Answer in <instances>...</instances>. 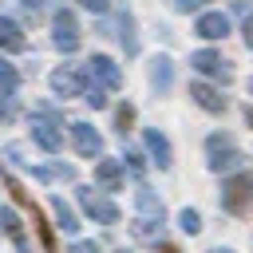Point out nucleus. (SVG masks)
<instances>
[{
    "instance_id": "20",
    "label": "nucleus",
    "mask_w": 253,
    "mask_h": 253,
    "mask_svg": "<svg viewBox=\"0 0 253 253\" xmlns=\"http://www.w3.org/2000/svg\"><path fill=\"white\" fill-rule=\"evenodd\" d=\"M119 28H123V47H126V51H138V43H134V20H130V12H123V16H119Z\"/></svg>"
},
{
    "instance_id": "27",
    "label": "nucleus",
    "mask_w": 253,
    "mask_h": 253,
    "mask_svg": "<svg viewBox=\"0 0 253 253\" xmlns=\"http://www.w3.org/2000/svg\"><path fill=\"white\" fill-rule=\"evenodd\" d=\"M67 253H103V249H99L95 241H75V245H71Z\"/></svg>"
},
{
    "instance_id": "18",
    "label": "nucleus",
    "mask_w": 253,
    "mask_h": 253,
    "mask_svg": "<svg viewBox=\"0 0 253 253\" xmlns=\"http://www.w3.org/2000/svg\"><path fill=\"white\" fill-rule=\"evenodd\" d=\"M51 213H55V225H59V229H67V233L79 229V221H75V213H71V206H67L63 198H51Z\"/></svg>"
},
{
    "instance_id": "10",
    "label": "nucleus",
    "mask_w": 253,
    "mask_h": 253,
    "mask_svg": "<svg viewBox=\"0 0 253 253\" xmlns=\"http://www.w3.org/2000/svg\"><path fill=\"white\" fill-rule=\"evenodd\" d=\"M32 138L43 146V150H63V130L51 123V119H32Z\"/></svg>"
},
{
    "instance_id": "30",
    "label": "nucleus",
    "mask_w": 253,
    "mask_h": 253,
    "mask_svg": "<svg viewBox=\"0 0 253 253\" xmlns=\"http://www.w3.org/2000/svg\"><path fill=\"white\" fill-rule=\"evenodd\" d=\"M0 119H8V103H4V95H0Z\"/></svg>"
},
{
    "instance_id": "26",
    "label": "nucleus",
    "mask_w": 253,
    "mask_h": 253,
    "mask_svg": "<svg viewBox=\"0 0 253 253\" xmlns=\"http://www.w3.org/2000/svg\"><path fill=\"white\" fill-rule=\"evenodd\" d=\"M174 8H178V12H202L206 0H174Z\"/></svg>"
},
{
    "instance_id": "34",
    "label": "nucleus",
    "mask_w": 253,
    "mask_h": 253,
    "mask_svg": "<svg viewBox=\"0 0 253 253\" xmlns=\"http://www.w3.org/2000/svg\"><path fill=\"white\" fill-rule=\"evenodd\" d=\"M213 253H229V249H213Z\"/></svg>"
},
{
    "instance_id": "7",
    "label": "nucleus",
    "mask_w": 253,
    "mask_h": 253,
    "mask_svg": "<svg viewBox=\"0 0 253 253\" xmlns=\"http://www.w3.org/2000/svg\"><path fill=\"white\" fill-rule=\"evenodd\" d=\"M87 71H91L95 87H103V91H115V87L123 83V71H119V67H115V59H107V55H91Z\"/></svg>"
},
{
    "instance_id": "32",
    "label": "nucleus",
    "mask_w": 253,
    "mask_h": 253,
    "mask_svg": "<svg viewBox=\"0 0 253 253\" xmlns=\"http://www.w3.org/2000/svg\"><path fill=\"white\" fill-rule=\"evenodd\" d=\"M24 4H28V8H40V4H43V0H24Z\"/></svg>"
},
{
    "instance_id": "15",
    "label": "nucleus",
    "mask_w": 253,
    "mask_h": 253,
    "mask_svg": "<svg viewBox=\"0 0 253 253\" xmlns=\"http://www.w3.org/2000/svg\"><path fill=\"white\" fill-rule=\"evenodd\" d=\"M142 138H146V150L154 154V162H158V166L166 170V166L174 162V158H170V142H166V134H162V130H146Z\"/></svg>"
},
{
    "instance_id": "17",
    "label": "nucleus",
    "mask_w": 253,
    "mask_h": 253,
    "mask_svg": "<svg viewBox=\"0 0 253 253\" xmlns=\"http://www.w3.org/2000/svg\"><path fill=\"white\" fill-rule=\"evenodd\" d=\"M150 83H154L158 91H170V83H174V63H170V55H158V59H154Z\"/></svg>"
},
{
    "instance_id": "11",
    "label": "nucleus",
    "mask_w": 253,
    "mask_h": 253,
    "mask_svg": "<svg viewBox=\"0 0 253 253\" xmlns=\"http://www.w3.org/2000/svg\"><path fill=\"white\" fill-rule=\"evenodd\" d=\"M190 99L202 107V111H213V115H221L229 103H225V95L221 91H213L210 83H190Z\"/></svg>"
},
{
    "instance_id": "24",
    "label": "nucleus",
    "mask_w": 253,
    "mask_h": 253,
    "mask_svg": "<svg viewBox=\"0 0 253 253\" xmlns=\"http://www.w3.org/2000/svg\"><path fill=\"white\" fill-rule=\"evenodd\" d=\"M87 103H91L95 111H99V107H107V91H103V87H91V91H87Z\"/></svg>"
},
{
    "instance_id": "1",
    "label": "nucleus",
    "mask_w": 253,
    "mask_h": 253,
    "mask_svg": "<svg viewBox=\"0 0 253 253\" xmlns=\"http://www.w3.org/2000/svg\"><path fill=\"white\" fill-rule=\"evenodd\" d=\"M134 202H138V217L130 221V233L138 237V241H158L162 237V202L154 198V190H138L134 194Z\"/></svg>"
},
{
    "instance_id": "13",
    "label": "nucleus",
    "mask_w": 253,
    "mask_h": 253,
    "mask_svg": "<svg viewBox=\"0 0 253 253\" xmlns=\"http://www.w3.org/2000/svg\"><path fill=\"white\" fill-rule=\"evenodd\" d=\"M95 182H99V190H119V186H123V166H119V158H99V162H95Z\"/></svg>"
},
{
    "instance_id": "28",
    "label": "nucleus",
    "mask_w": 253,
    "mask_h": 253,
    "mask_svg": "<svg viewBox=\"0 0 253 253\" xmlns=\"http://www.w3.org/2000/svg\"><path fill=\"white\" fill-rule=\"evenodd\" d=\"M79 4H83V8H91V12H99V16L111 8V0H79Z\"/></svg>"
},
{
    "instance_id": "21",
    "label": "nucleus",
    "mask_w": 253,
    "mask_h": 253,
    "mask_svg": "<svg viewBox=\"0 0 253 253\" xmlns=\"http://www.w3.org/2000/svg\"><path fill=\"white\" fill-rule=\"evenodd\" d=\"M12 87H16V67L8 59H0V95H8Z\"/></svg>"
},
{
    "instance_id": "4",
    "label": "nucleus",
    "mask_w": 253,
    "mask_h": 253,
    "mask_svg": "<svg viewBox=\"0 0 253 253\" xmlns=\"http://www.w3.org/2000/svg\"><path fill=\"white\" fill-rule=\"evenodd\" d=\"M249 198H253V174H233V178L221 186V206H225L229 213H241Z\"/></svg>"
},
{
    "instance_id": "35",
    "label": "nucleus",
    "mask_w": 253,
    "mask_h": 253,
    "mask_svg": "<svg viewBox=\"0 0 253 253\" xmlns=\"http://www.w3.org/2000/svg\"><path fill=\"white\" fill-rule=\"evenodd\" d=\"M249 95H253V83H249Z\"/></svg>"
},
{
    "instance_id": "9",
    "label": "nucleus",
    "mask_w": 253,
    "mask_h": 253,
    "mask_svg": "<svg viewBox=\"0 0 253 253\" xmlns=\"http://www.w3.org/2000/svg\"><path fill=\"white\" fill-rule=\"evenodd\" d=\"M51 87H55V95H63V99H71V95H87L83 75H79L75 67H59V71H51Z\"/></svg>"
},
{
    "instance_id": "29",
    "label": "nucleus",
    "mask_w": 253,
    "mask_h": 253,
    "mask_svg": "<svg viewBox=\"0 0 253 253\" xmlns=\"http://www.w3.org/2000/svg\"><path fill=\"white\" fill-rule=\"evenodd\" d=\"M245 43L253 47V16H245Z\"/></svg>"
},
{
    "instance_id": "6",
    "label": "nucleus",
    "mask_w": 253,
    "mask_h": 253,
    "mask_svg": "<svg viewBox=\"0 0 253 253\" xmlns=\"http://www.w3.org/2000/svg\"><path fill=\"white\" fill-rule=\"evenodd\" d=\"M51 43L59 47V51H75L79 47V24H75V16L71 12H55V20H51Z\"/></svg>"
},
{
    "instance_id": "31",
    "label": "nucleus",
    "mask_w": 253,
    "mask_h": 253,
    "mask_svg": "<svg viewBox=\"0 0 253 253\" xmlns=\"http://www.w3.org/2000/svg\"><path fill=\"white\" fill-rule=\"evenodd\" d=\"M245 123H249V126H253V107H245Z\"/></svg>"
},
{
    "instance_id": "5",
    "label": "nucleus",
    "mask_w": 253,
    "mask_h": 253,
    "mask_svg": "<svg viewBox=\"0 0 253 253\" xmlns=\"http://www.w3.org/2000/svg\"><path fill=\"white\" fill-rule=\"evenodd\" d=\"M79 206L87 210V217H95V221H103V225H115L123 213H119V206L111 202V198H103V194H95V190H79Z\"/></svg>"
},
{
    "instance_id": "33",
    "label": "nucleus",
    "mask_w": 253,
    "mask_h": 253,
    "mask_svg": "<svg viewBox=\"0 0 253 253\" xmlns=\"http://www.w3.org/2000/svg\"><path fill=\"white\" fill-rule=\"evenodd\" d=\"M162 253H178V249H170V245H166V249H162Z\"/></svg>"
},
{
    "instance_id": "16",
    "label": "nucleus",
    "mask_w": 253,
    "mask_h": 253,
    "mask_svg": "<svg viewBox=\"0 0 253 253\" xmlns=\"http://www.w3.org/2000/svg\"><path fill=\"white\" fill-rule=\"evenodd\" d=\"M0 229L16 241V249H20V253H32V245H28V237H24V229H20V221H16V213H12V210H0Z\"/></svg>"
},
{
    "instance_id": "22",
    "label": "nucleus",
    "mask_w": 253,
    "mask_h": 253,
    "mask_svg": "<svg viewBox=\"0 0 253 253\" xmlns=\"http://www.w3.org/2000/svg\"><path fill=\"white\" fill-rule=\"evenodd\" d=\"M178 225H182L186 233H198V229H202V217H198V210H182V213H178Z\"/></svg>"
},
{
    "instance_id": "8",
    "label": "nucleus",
    "mask_w": 253,
    "mask_h": 253,
    "mask_svg": "<svg viewBox=\"0 0 253 253\" xmlns=\"http://www.w3.org/2000/svg\"><path fill=\"white\" fill-rule=\"evenodd\" d=\"M71 142H75V150H79L83 158H95V154L103 150V134H99L91 123H71Z\"/></svg>"
},
{
    "instance_id": "3",
    "label": "nucleus",
    "mask_w": 253,
    "mask_h": 253,
    "mask_svg": "<svg viewBox=\"0 0 253 253\" xmlns=\"http://www.w3.org/2000/svg\"><path fill=\"white\" fill-rule=\"evenodd\" d=\"M190 67H194L198 75H210V79H221V83H229V79H233L229 59H221V51H210V47L194 51V55H190Z\"/></svg>"
},
{
    "instance_id": "14",
    "label": "nucleus",
    "mask_w": 253,
    "mask_h": 253,
    "mask_svg": "<svg viewBox=\"0 0 253 253\" xmlns=\"http://www.w3.org/2000/svg\"><path fill=\"white\" fill-rule=\"evenodd\" d=\"M24 47H28V40H24L20 24L8 20V16H0V51H24Z\"/></svg>"
},
{
    "instance_id": "23",
    "label": "nucleus",
    "mask_w": 253,
    "mask_h": 253,
    "mask_svg": "<svg viewBox=\"0 0 253 253\" xmlns=\"http://www.w3.org/2000/svg\"><path fill=\"white\" fill-rule=\"evenodd\" d=\"M115 123H119V130L126 134V130H130V123H134V107H130V103H123V107H119V115H115Z\"/></svg>"
},
{
    "instance_id": "19",
    "label": "nucleus",
    "mask_w": 253,
    "mask_h": 253,
    "mask_svg": "<svg viewBox=\"0 0 253 253\" xmlns=\"http://www.w3.org/2000/svg\"><path fill=\"white\" fill-rule=\"evenodd\" d=\"M36 178H47V182H51V178L71 182V178H75V166H63V162H59V166H40V170H36Z\"/></svg>"
},
{
    "instance_id": "2",
    "label": "nucleus",
    "mask_w": 253,
    "mask_h": 253,
    "mask_svg": "<svg viewBox=\"0 0 253 253\" xmlns=\"http://www.w3.org/2000/svg\"><path fill=\"white\" fill-rule=\"evenodd\" d=\"M206 154H210V170L213 174H229V170H237L245 162V154L237 150V142L229 134H210L206 138Z\"/></svg>"
},
{
    "instance_id": "12",
    "label": "nucleus",
    "mask_w": 253,
    "mask_h": 253,
    "mask_svg": "<svg viewBox=\"0 0 253 253\" xmlns=\"http://www.w3.org/2000/svg\"><path fill=\"white\" fill-rule=\"evenodd\" d=\"M194 32H198L202 40H221V36L229 32V20H225L221 12H202L198 24H194Z\"/></svg>"
},
{
    "instance_id": "25",
    "label": "nucleus",
    "mask_w": 253,
    "mask_h": 253,
    "mask_svg": "<svg viewBox=\"0 0 253 253\" xmlns=\"http://www.w3.org/2000/svg\"><path fill=\"white\" fill-rule=\"evenodd\" d=\"M123 158H126V166H130L134 174H142V170H146V162H142V154H138V150H126Z\"/></svg>"
}]
</instances>
